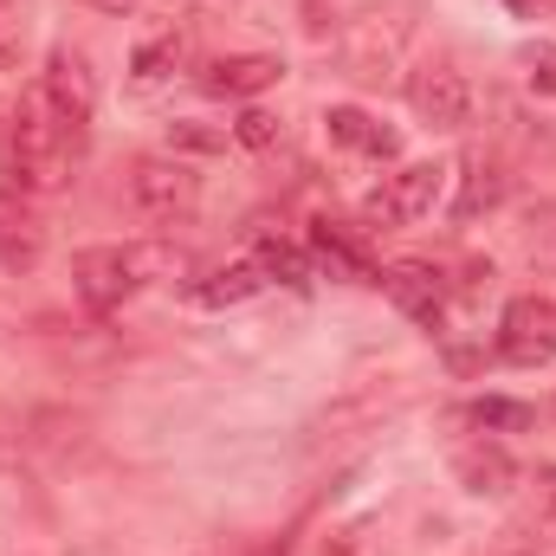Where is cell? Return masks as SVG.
Segmentation results:
<instances>
[{"label":"cell","instance_id":"obj_1","mask_svg":"<svg viewBox=\"0 0 556 556\" xmlns=\"http://www.w3.org/2000/svg\"><path fill=\"white\" fill-rule=\"evenodd\" d=\"M78 137H85V130H78L39 85H26L20 104H13V124H7V175H13V188H20V194L65 188Z\"/></svg>","mask_w":556,"mask_h":556},{"label":"cell","instance_id":"obj_2","mask_svg":"<svg viewBox=\"0 0 556 556\" xmlns=\"http://www.w3.org/2000/svg\"><path fill=\"white\" fill-rule=\"evenodd\" d=\"M188 266L168 240H130V247H85L78 260H72V291H78V304H91V311H117V304H130L137 291L149 285H162V278H175Z\"/></svg>","mask_w":556,"mask_h":556},{"label":"cell","instance_id":"obj_3","mask_svg":"<svg viewBox=\"0 0 556 556\" xmlns=\"http://www.w3.org/2000/svg\"><path fill=\"white\" fill-rule=\"evenodd\" d=\"M194 201H201V175L181 155H142L137 168H130V207H137L142 220H155V227L188 220Z\"/></svg>","mask_w":556,"mask_h":556},{"label":"cell","instance_id":"obj_4","mask_svg":"<svg viewBox=\"0 0 556 556\" xmlns=\"http://www.w3.org/2000/svg\"><path fill=\"white\" fill-rule=\"evenodd\" d=\"M446 188V168L440 162H402L395 175H382V188L363 201V220L369 227H415L420 214H433Z\"/></svg>","mask_w":556,"mask_h":556},{"label":"cell","instance_id":"obj_5","mask_svg":"<svg viewBox=\"0 0 556 556\" xmlns=\"http://www.w3.org/2000/svg\"><path fill=\"white\" fill-rule=\"evenodd\" d=\"M498 356L518 363V369L556 363V298L551 291H525V298L505 304V317H498Z\"/></svg>","mask_w":556,"mask_h":556},{"label":"cell","instance_id":"obj_6","mask_svg":"<svg viewBox=\"0 0 556 556\" xmlns=\"http://www.w3.org/2000/svg\"><path fill=\"white\" fill-rule=\"evenodd\" d=\"M408 104H415V117L427 130H466L472 124V85H466V72H453V65H427L408 78Z\"/></svg>","mask_w":556,"mask_h":556},{"label":"cell","instance_id":"obj_7","mask_svg":"<svg viewBox=\"0 0 556 556\" xmlns=\"http://www.w3.org/2000/svg\"><path fill=\"white\" fill-rule=\"evenodd\" d=\"M39 91L85 130L91 124V111H98V78H91V59L85 52H72V46H52V59H46V72H39Z\"/></svg>","mask_w":556,"mask_h":556},{"label":"cell","instance_id":"obj_8","mask_svg":"<svg viewBox=\"0 0 556 556\" xmlns=\"http://www.w3.org/2000/svg\"><path fill=\"white\" fill-rule=\"evenodd\" d=\"M46 260V220L20 188H0V266L7 273H33Z\"/></svg>","mask_w":556,"mask_h":556},{"label":"cell","instance_id":"obj_9","mask_svg":"<svg viewBox=\"0 0 556 556\" xmlns=\"http://www.w3.org/2000/svg\"><path fill=\"white\" fill-rule=\"evenodd\" d=\"M382 291L395 298V311H408L420 330H440V311H446V285L433 266H415V260H402V266H389L382 273Z\"/></svg>","mask_w":556,"mask_h":556},{"label":"cell","instance_id":"obj_10","mask_svg":"<svg viewBox=\"0 0 556 556\" xmlns=\"http://www.w3.org/2000/svg\"><path fill=\"white\" fill-rule=\"evenodd\" d=\"M278 78H285V65H278L273 52H233V59H214L201 72V85L214 98H260V91H273Z\"/></svg>","mask_w":556,"mask_h":556},{"label":"cell","instance_id":"obj_11","mask_svg":"<svg viewBox=\"0 0 556 556\" xmlns=\"http://www.w3.org/2000/svg\"><path fill=\"white\" fill-rule=\"evenodd\" d=\"M505 194H511V175H505L498 155H466V162H459V194H453V214H459V220L492 214Z\"/></svg>","mask_w":556,"mask_h":556},{"label":"cell","instance_id":"obj_12","mask_svg":"<svg viewBox=\"0 0 556 556\" xmlns=\"http://www.w3.org/2000/svg\"><path fill=\"white\" fill-rule=\"evenodd\" d=\"M266 291V273L253 266V260H233V266H214L207 278H194L188 285V298L194 304H207V311H227V304H247V298H260Z\"/></svg>","mask_w":556,"mask_h":556},{"label":"cell","instance_id":"obj_13","mask_svg":"<svg viewBox=\"0 0 556 556\" xmlns=\"http://www.w3.org/2000/svg\"><path fill=\"white\" fill-rule=\"evenodd\" d=\"M324 130H330V142L337 149H356V155H395V130H382L369 111H356V104H337L330 117H324Z\"/></svg>","mask_w":556,"mask_h":556},{"label":"cell","instance_id":"obj_14","mask_svg":"<svg viewBox=\"0 0 556 556\" xmlns=\"http://www.w3.org/2000/svg\"><path fill=\"white\" fill-rule=\"evenodd\" d=\"M511 479H518V466H511V453L505 446H466L459 453V485L466 492H511Z\"/></svg>","mask_w":556,"mask_h":556},{"label":"cell","instance_id":"obj_15","mask_svg":"<svg viewBox=\"0 0 556 556\" xmlns=\"http://www.w3.org/2000/svg\"><path fill=\"white\" fill-rule=\"evenodd\" d=\"M253 266L266 273V285H273V278H278V285H291V291H304V285H311V260H304V253H298L291 240H273V233L260 240Z\"/></svg>","mask_w":556,"mask_h":556},{"label":"cell","instance_id":"obj_16","mask_svg":"<svg viewBox=\"0 0 556 556\" xmlns=\"http://www.w3.org/2000/svg\"><path fill=\"white\" fill-rule=\"evenodd\" d=\"M311 253H317V266H330V278H369L363 266V253L330 227V220H317V233H311Z\"/></svg>","mask_w":556,"mask_h":556},{"label":"cell","instance_id":"obj_17","mask_svg":"<svg viewBox=\"0 0 556 556\" xmlns=\"http://www.w3.org/2000/svg\"><path fill=\"white\" fill-rule=\"evenodd\" d=\"M227 142H233V130L201 124V117H175L168 124V155H220Z\"/></svg>","mask_w":556,"mask_h":556},{"label":"cell","instance_id":"obj_18","mask_svg":"<svg viewBox=\"0 0 556 556\" xmlns=\"http://www.w3.org/2000/svg\"><path fill=\"white\" fill-rule=\"evenodd\" d=\"M181 52H188V39H181V33H162V39H149V46H137V59H130L137 85H155V78H168V72L181 65Z\"/></svg>","mask_w":556,"mask_h":556},{"label":"cell","instance_id":"obj_19","mask_svg":"<svg viewBox=\"0 0 556 556\" xmlns=\"http://www.w3.org/2000/svg\"><path fill=\"white\" fill-rule=\"evenodd\" d=\"M466 420L485 427V433H525V427H531V408H525V402H498V395H485V402L466 408Z\"/></svg>","mask_w":556,"mask_h":556},{"label":"cell","instance_id":"obj_20","mask_svg":"<svg viewBox=\"0 0 556 556\" xmlns=\"http://www.w3.org/2000/svg\"><path fill=\"white\" fill-rule=\"evenodd\" d=\"M525 253H531V266L556 273V201H544V207L531 214V227H525Z\"/></svg>","mask_w":556,"mask_h":556},{"label":"cell","instance_id":"obj_21","mask_svg":"<svg viewBox=\"0 0 556 556\" xmlns=\"http://www.w3.org/2000/svg\"><path fill=\"white\" fill-rule=\"evenodd\" d=\"M278 137H285V124H278L273 111H260V104H247L240 124H233V142H247V149H273Z\"/></svg>","mask_w":556,"mask_h":556},{"label":"cell","instance_id":"obj_22","mask_svg":"<svg viewBox=\"0 0 556 556\" xmlns=\"http://www.w3.org/2000/svg\"><path fill=\"white\" fill-rule=\"evenodd\" d=\"M531 531L556 544V472H544V505H538V518H531Z\"/></svg>","mask_w":556,"mask_h":556},{"label":"cell","instance_id":"obj_23","mask_svg":"<svg viewBox=\"0 0 556 556\" xmlns=\"http://www.w3.org/2000/svg\"><path fill=\"white\" fill-rule=\"evenodd\" d=\"M85 7H98V13H137L142 0H85Z\"/></svg>","mask_w":556,"mask_h":556},{"label":"cell","instance_id":"obj_24","mask_svg":"<svg viewBox=\"0 0 556 556\" xmlns=\"http://www.w3.org/2000/svg\"><path fill=\"white\" fill-rule=\"evenodd\" d=\"M511 7H525V13H531V7H544V0H511Z\"/></svg>","mask_w":556,"mask_h":556}]
</instances>
